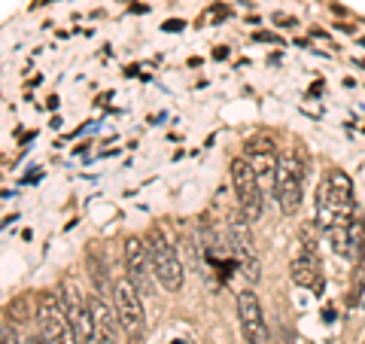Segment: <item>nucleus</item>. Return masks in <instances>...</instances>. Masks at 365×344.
<instances>
[{"mask_svg":"<svg viewBox=\"0 0 365 344\" xmlns=\"http://www.w3.org/2000/svg\"><path fill=\"white\" fill-rule=\"evenodd\" d=\"M353 223V180L344 171H332L317 192V226L326 235L344 232Z\"/></svg>","mask_w":365,"mask_h":344,"instance_id":"nucleus-1","label":"nucleus"},{"mask_svg":"<svg viewBox=\"0 0 365 344\" xmlns=\"http://www.w3.org/2000/svg\"><path fill=\"white\" fill-rule=\"evenodd\" d=\"M274 201L277 208L292 216L299 213L302 208V198H304V165H302V156L299 153H283L274 165Z\"/></svg>","mask_w":365,"mask_h":344,"instance_id":"nucleus-2","label":"nucleus"},{"mask_svg":"<svg viewBox=\"0 0 365 344\" xmlns=\"http://www.w3.org/2000/svg\"><path fill=\"white\" fill-rule=\"evenodd\" d=\"M113 308H116V317H119V326L125 332L128 344H143L146 338V314H143V295L140 290L122 278L113 283Z\"/></svg>","mask_w":365,"mask_h":344,"instance_id":"nucleus-3","label":"nucleus"},{"mask_svg":"<svg viewBox=\"0 0 365 344\" xmlns=\"http://www.w3.org/2000/svg\"><path fill=\"white\" fill-rule=\"evenodd\" d=\"M146 250H150V259H153V271H155V280L165 286L168 293H177L182 290V280H186V271H182V262L174 253V247L168 244V238L153 228L146 235Z\"/></svg>","mask_w":365,"mask_h":344,"instance_id":"nucleus-4","label":"nucleus"},{"mask_svg":"<svg viewBox=\"0 0 365 344\" xmlns=\"http://www.w3.org/2000/svg\"><path fill=\"white\" fill-rule=\"evenodd\" d=\"M232 186L237 195V208L247 216L250 223H256L265 208V195H262V183H259V171L247 162V158H235L232 162Z\"/></svg>","mask_w":365,"mask_h":344,"instance_id":"nucleus-5","label":"nucleus"},{"mask_svg":"<svg viewBox=\"0 0 365 344\" xmlns=\"http://www.w3.org/2000/svg\"><path fill=\"white\" fill-rule=\"evenodd\" d=\"M37 323H40L43 338L49 344H79L71 320H67L64 302L55 293L40 295V302H37Z\"/></svg>","mask_w":365,"mask_h":344,"instance_id":"nucleus-6","label":"nucleus"},{"mask_svg":"<svg viewBox=\"0 0 365 344\" xmlns=\"http://www.w3.org/2000/svg\"><path fill=\"white\" fill-rule=\"evenodd\" d=\"M125 271H128V280L140 290V295L153 293L155 271H153V259H150V250H146V241H140V238L125 241Z\"/></svg>","mask_w":365,"mask_h":344,"instance_id":"nucleus-7","label":"nucleus"},{"mask_svg":"<svg viewBox=\"0 0 365 344\" xmlns=\"http://www.w3.org/2000/svg\"><path fill=\"white\" fill-rule=\"evenodd\" d=\"M250 223L244 213H237L232 223H228V232H232V253L241 262V268L250 280H259L262 278V268H259V256H256V247H253V235H250Z\"/></svg>","mask_w":365,"mask_h":344,"instance_id":"nucleus-8","label":"nucleus"},{"mask_svg":"<svg viewBox=\"0 0 365 344\" xmlns=\"http://www.w3.org/2000/svg\"><path fill=\"white\" fill-rule=\"evenodd\" d=\"M237 320H241L244 338L250 344H268V323L262 314V302L253 290L237 293Z\"/></svg>","mask_w":365,"mask_h":344,"instance_id":"nucleus-9","label":"nucleus"},{"mask_svg":"<svg viewBox=\"0 0 365 344\" xmlns=\"http://www.w3.org/2000/svg\"><path fill=\"white\" fill-rule=\"evenodd\" d=\"M61 302H64L67 320H71V326L76 332V341L79 344H91V341H95V320H91L88 302H83V295H79L73 286H67V290H64Z\"/></svg>","mask_w":365,"mask_h":344,"instance_id":"nucleus-10","label":"nucleus"},{"mask_svg":"<svg viewBox=\"0 0 365 344\" xmlns=\"http://www.w3.org/2000/svg\"><path fill=\"white\" fill-rule=\"evenodd\" d=\"M91 308V320H95V341L98 344H119V317H116V308H110V302L104 295H91L88 299Z\"/></svg>","mask_w":365,"mask_h":344,"instance_id":"nucleus-11","label":"nucleus"},{"mask_svg":"<svg viewBox=\"0 0 365 344\" xmlns=\"http://www.w3.org/2000/svg\"><path fill=\"white\" fill-rule=\"evenodd\" d=\"M304 250H302V256L292 262V268H289V274H292V280L299 283V286H304V290H323V268H319V256H317V247H314V238L307 235V241H304Z\"/></svg>","mask_w":365,"mask_h":344,"instance_id":"nucleus-12","label":"nucleus"},{"mask_svg":"<svg viewBox=\"0 0 365 344\" xmlns=\"http://www.w3.org/2000/svg\"><path fill=\"white\" fill-rule=\"evenodd\" d=\"M244 158L259 171V177H262V174H274V165H277V158H280L274 137H271V134H256V137H250L247 146H244Z\"/></svg>","mask_w":365,"mask_h":344,"instance_id":"nucleus-13","label":"nucleus"},{"mask_svg":"<svg viewBox=\"0 0 365 344\" xmlns=\"http://www.w3.org/2000/svg\"><path fill=\"white\" fill-rule=\"evenodd\" d=\"M0 344H19L16 326H0Z\"/></svg>","mask_w":365,"mask_h":344,"instance_id":"nucleus-14","label":"nucleus"},{"mask_svg":"<svg viewBox=\"0 0 365 344\" xmlns=\"http://www.w3.org/2000/svg\"><path fill=\"white\" fill-rule=\"evenodd\" d=\"M25 344H49V341L43 338V332H34V335H28V341H25Z\"/></svg>","mask_w":365,"mask_h":344,"instance_id":"nucleus-15","label":"nucleus"}]
</instances>
